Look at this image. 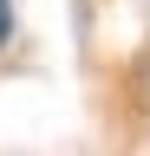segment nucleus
<instances>
[{"instance_id": "obj_1", "label": "nucleus", "mask_w": 150, "mask_h": 156, "mask_svg": "<svg viewBox=\"0 0 150 156\" xmlns=\"http://www.w3.org/2000/svg\"><path fill=\"white\" fill-rule=\"evenodd\" d=\"M7 39H13V7L0 0V46H7Z\"/></svg>"}]
</instances>
